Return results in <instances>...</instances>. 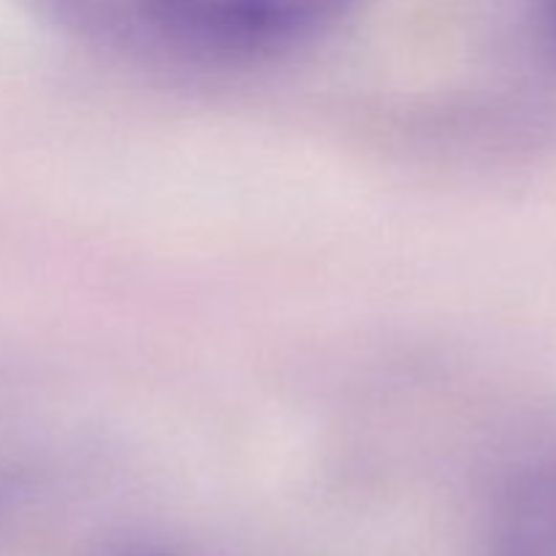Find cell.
I'll use <instances>...</instances> for the list:
<instances>
[{
    "mask_svg": "<svg viewBox=\"0 0 556 556\" xmlns=\"http://www.w3.org/2000/svg\"><path fill=\"white\" fill-rule=\"evenodd\" d=\"M543 27L556 47V0H543Z\"/></svg>",
    "mask_w": 556,
    "mask_h": 556,
    "instance_id": "3957f363",
    "label": "cell"
},
{
    "mask_svg": "<svg viewBox=\"0 0 556 556\" xmlns=\"http://www.w3.org/2000/svg\"><path fill=\"white\" fill-rule=\"evenodd\" d=\"M483 556H556V462L516 483Z\"/></svg>",
    "mask_w": 556,
    "mask_h": 556,
    "instance_id": "7a4b0ae2",
    "label": "cell"
},
{
    "mask_svg": "<svg viewBox=\"0 0 556 556\" xmlns=\"http://www.w3.org/2000/svg\"><path fill=\"white\" fill-rule=\"evenodd\" d=\"M356 0H144L174 41L210 54H264L318 36Z\"/></svg>",
    "mask_w": 556,
    "mask_h": 556,
    "instance_id": "6da1fadb",
    "label": "cell"
}]
</instances>
